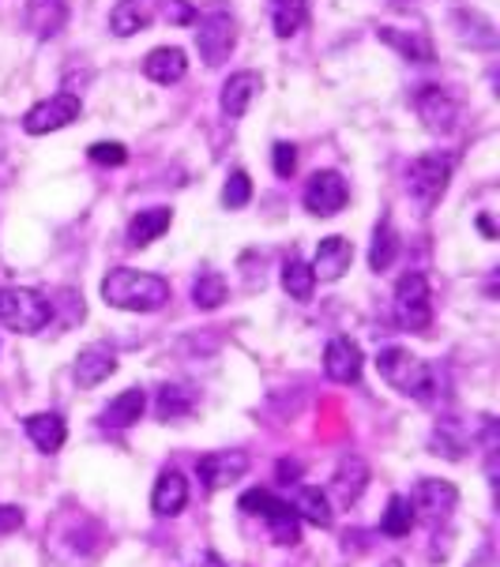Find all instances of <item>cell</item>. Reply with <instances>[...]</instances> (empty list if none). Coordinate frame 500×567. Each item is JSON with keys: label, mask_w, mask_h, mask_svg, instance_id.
<instances>
[{"label": "cell", "mask_w": 500, "mask_h": 567, "mask_svg": "<svg viewBox=\"0 0 500 567\" xmlns=\"http://www.w3.org/2000/svg\"><path fill=\"white\" fill-rule=\"evenodd\" d=\"M102 301L124 313H159L170 301V282L148 271L117 268L102 279Z\"/></svg>", "instance_id": "1"}, {"label": "cell", "mask_w": 500, "mask_h": 567, "mask_svg": "<svg viewBox=\"0 0 500 567\" xmlns=\"http://www.w3.org/2000/svg\"><path fill=\"white\" fill-rule=\"evenodd\" d=\"M377 372L388 388L399 391V395H411L417 402L436 399V369L430 361L417 358V353L403 350V346H388V350H380Z\"/></svg>", "instance_id": "2"}, {"label": "cell", "mask_w": 500, "mask_h": 567, "mask_svg": "<svg viewBox=\"0 0 500 567\" xmlns=\"http://www.w3.org/2000/svg\"><path fill=\"white\" fill-rule=\"evenodd\" d=\"M53 319V301L42 297L39 290L26 286H4L0 290V324L15 335H39Z\"/></svg>", "instance_id": "3"}, {"label": "cell", "mask_w": 500, "mask_h": 567, "mask_svg": "<svg viewBox=\"0 0 500 567\" xmlns=\"http://www.w3.org/2000/svg\"><path fill=\"white\" fill-rule=\"evenodd\" d=\"M392 313L395 324L411 335H425L433 324V294H430V279L422 271H406L395 282V297H392Z\"/></svg>", "instance_id": "4"}, {"label": "cell", "mask_w": 500, "mask_h": 567, "mask_svg": "<svg viewBox=\"0 0 500 567\" xmlns=\"http://www.w3.org/2000/svg\"><path fill=\"white\" fill-rule=\"evenodd\" d=\"M452 170H456V159H452V154H441V151L414 159L411 170H406V192H411L414 204L422 210H433L441 204V196L448 192Z\"/></svg>", "instance_id": "5"}, {"label": "cell", "mask_w": 500, "mask_h": 567, "mask_svg": "<svg viewBox=\"0 0 500 567\" xmlns=\"http://www.w3.org/2000/svg\"><path fill=\"white\" fill-rule=\"evenodd\" d=\"M241 511L244 515H260L263 523H268L271 537H275V545H297L302 542V519H297V511L286 504V500L271 497L268 489H249L241 497Z\"/></svg>", "instance_id": "6"}, {"label": "cell", "mask_w": 500, "mask_h": 567, "mask_svg": "<svg viewBox=\"0 0 500 567\" xmlns=\"http://www.w3.org/2000/svg\"><path fill=\"white\" fill-rule=\"evenodd\" d=\"M199 31H196V50L204 57L207 68H218L238 45V23H233L230 12H207L199 15Z\"/></svg>", "instance_id": "7"}, {"label": "cell", "mask_w": 500, "mask_h": 567, "mask_svg": "<svg viewBox=\"0 0 500 567\" xmlns=\"http://www.w3.org/2000/svg\"><path fill=\"white\" fill-rule=\"evenodd\" d=\"M406 500H411V508H414V519H422V523H430V526H441V523H448L452 511H456L459 492L452 481L425 478L414 484V492Z\"/></svg>", "instance_id": "8"}, {"label": "cell", "mask_w": 500, "mask_h": 567, "mask_svg": "<svg viewBox=\"0 0 500 567\" xmlns=\"http://www.w3.org/2000/svg\"><path fill=\"white\" fill-rule=\"evenodd\" d=\"M79 113H84V102H79L76 95H68V90H61V95H53V98H45V102L26 109L23 132H26V135H50V132H61V128H68Z\"/></svg>", "instance_id": "9"}, {"label": "cell", "mask_w": 500, "mask_h": 567, "mask_svg": "<svg viewBox=\"0 0 500 567\" xmlns=\"http://www.w3.org/2000/svg\"><path fill=\"white\" fill-rule=\"evenodd\" d=\"M302 199H305V210H308V215L331 218V215H339V210L347 207L350 188H347V181H343V173H335V170H316L313 177H308Z\"/></svg>", "instance_id": "10"}, {"label": "cell", "mask_w": 500, "mask_h": 567, "mask_svg": "<svg viewBox=\"0 0 500 567\" xmlns=\"http://www.w3.org/2000/svg\"><path fill=\"white\" fill-rule=\"evenodd\" d=\"M414 106H417V113H422L425 128L436 132V135H448L452 128L459 124V102L444 87H436V84H425L422 90H417Z\"/></svg>", "instance_id": "11"}, {"label": "cell", "mask_w": 500, "mask_h": 567, "mask_svg": "<svg viewBox=\"0 0 500 567\" xmlns=\"http://www.w3.org/2000/svg\"><path fill=\"white\" fill-rule=\"evenodd\" d=\"M244 470H249V455L244 451H211L196 462V478L207 492L230 489L233 481L244 478Z\"/></svg>", "instance_id": "12"}, {"label": "cell", "mask_w": 500, "mask_h": 567, "mask_svg": "<svg viewBox=\"0 0 500 567\" xmlns=\"http://www.w3.org/2000/svg\"><path fill=\"white\" fill-rule=\"evenodd\" d=\"M361 369H366V358H361V346L347 335H335L324 350V372L335 383H358Z\"/></svg>", "instance_id": "13"}, {"label": "cell", "mask_w": 500, "mask_h": 567, "mask_svg": "<svg viewBox=\"0 0 500 567\" xmlns=\"http://www.w3.org/2000/svg\"><path fill=\"white\" fill-rule=\"evenodd\" d=\"M263 87L260 72H233L230 79L218 90V109H222L226 121H241L249 102L257 98V90Z\"/></svg>", "instance_id": "14"}, {"label": "cell", "mask_w": 500, "mask_h": 567, "mask_svg": "<svg viewBox=\"0 0 500 567\" xmlns=\"http://www.w3.org/2000/svg\"><path fill=\"white\" fill-rule=\"evenodd\" d=\"M23 23H26V31H31L34 39L50 42L68 26V4H65V0H26Z\"/></svg>", "instance_id": "15"}, {"label": "cell", "mask_w": 500, "mask_h": 567, "mask_svg": "<svg viewBox=\"0 0 500 567\" xmlns=\"http://www.w3.org/2000/svg\"><path fill=\"white\" fill-rule=\"evenodd\" d=\"M350 260H354V244L347 241V237H324L320 244H316V255H313V279H320V282H335V279H343L350 268Z\"/></svg>", "instance_id": "16"}, {"label": "cell", "mask_w": 500, "mask_h": 567, "mask_svg": "<svg viewBox=\"0 0 500 567\" xmlns=\"http://www.w3.org/2000/svg\"><path fill=\"white\" fill-rule=\"evenodd\" d=\"M185 72H188V57H185V50H177V45H159V50H151L148 57H143V76L159 87L181 84Z\"/></svg>", "instance_id": "17"}, {"label": "cell", "mask_w": 500, "mask_h": 567, "mask_svg": "<svg viewBox=\"0 0 500 567\" xmlns=\"http://www.w3.org/2000/svg\"><path fill=\"white\" fill-rule=\"evenodd\" d=\"M117 372V353L109 342H90L87 350H79L76 358V383L79 388H98Z\"/></svg>", "instance_id": "18"}, {"label": "cell", "mask_w": 500, "mask_h": 567, "mask_svg": "<svg viewBox=\"0 0 500 567\" xmlns=\"http://www.w3.org/2000/svg\"><path fill=\"white\" fill-rule=\"evenodd\" d=\"M185 504H188V481L177 470H162L151 492V511L159 519H174L185 511Z\"/></svg>", "instance_id": "19"}, {"label": "cell", "mask_w": 500, "mask_h": 567, "mask_svg": "<svg viewBox=\"0 0 500 567\" xmlns=\"http://www.w3.org/2000/svg\"><path fill=\"white\" fill-rule=\"evenodd\" d=\"M154 20V0H117L109 12V31L117 39H132V34L148 31Z\"/></svg>", "instance_id": "20"}, {"label": "cell", "mask_w": 500, "mask_h": 567, "mask_svg": "<svg viewBox=\"0 0 500 567\" xmlns=\"http://www.w3.org/2000/svg\"><path fill=\"white\" fill-rule=\"evenodd\" d=\"M23 428H26L31 444L39 447L42 455L61 451L65 440H68V425H65V417H61V414H31L23 421Z\"/></svg>", "instance_id": "21"}, {"label": "cell", "mask_w": 500, "mask_h": 567, "mask_svg": "<svg viewBox=\"0 0 500 567\" xmlns=\"http://www.w3.org/2000/svg\"><path fill=\"white\" fill-rule=\"evenodd\" d=\"M170 222H174V210L170 207L140 210V215H132V222H129V244L132 249H148V244H154L170 230Z\"/></svg>", "instance_id": "22"}, {"label": "cell", "mask_w": 500, "mask_h": 567, "mask_svg": "<svg viewBox=\"0 0 500 567\" xmlns=\"http://www.w3.org/2000/svg\"><path fill=\"white\" fill-rule=\"evenodd\" d=\"M143 410H148V395H143V388H129L102 410V425L106 428H132L135 421L143 417Z\"/></svg>", "instance_id": "23"}, {"label": "cell", "mask_w": 500, "mask_h": 567, "mask_svg": "<svg viewBox=\"0 0 500 567\" xmlns=\"http://www.w3.org/2000/svg\"><path fill=\"white\" fill-rule=\"evenodd\" d=\"M377 39L384 42V45H392L399 57H406V61H417V64H430L433 61V42L422 39V34L399 31V26H377Z\"/></svg>", "instance_id": "24"}, {"label": "cell", "mask_w": 500, "mask_h": 567, "mask_svg": "<svg viewBox=\"0 0 500 567\" xmlns=\"http://www.w3.org/2000/svg\"><path fill=\"white\" fill-rule=\"evenodd\" d=\"M294 511H297V519H305V523H313V526H320V530H327V526L335 523L331 500H327V492L316 489V484H302V489H297Z\"/></svg>", "instance_id": "25"}, {"label": "cell", "mask_w": 500, "mask_h": 567, "mask_svg": "<svg viewBox=\"0 0 500 567\" xmlns=\"http://www.w3.org/2000/svg\"><path fill=\"white\" fill-rule=\"evenodd\" d=\"M196 410V391L188 383H166L159 388V399H154V414L159 421H181Z\"/></svg>", "instance_id": "26"}, {"label": "cell", "mask_w": 500, "mask_h": 567, "mask_svg": "<svg viewBox=\"0 0 500 567\" xmlns=\"http://www.w3.org/2000/svg\"><path fill=\"white\" fill-rule=\"evenodd\" d=\"M452 23H456L459 42L475 45V50H493V45H497V31H493V23H489L481 12H470V8H459V12L452 15Z\"/></svg>", "instance_id": "27"}, {"label": "cell", "mask_w": 500, "mask_h": 567, "mask_svg": "<svg viewBox=\"0 0 500 567\" xmlns=\"http://www.w3.org/2000/svg\"><path fill=\"white\" fill-rule=\"evenodd\" d=\"M366 484H369V466L361 462L358 455L339 462V470H335V497H339L343 504H358Z\"/></svg>", "instance_id": "28"}, {"label": "cell", "mask_w": 500, "mask_h": 567, "mask_svg": "<svg viewBox=\"0 0 500 567\" xmlns=\"http://www.w3.org/2000/svg\"><path fill=\"white\" fill-rule=\"evenodd\" d=\"M395 255H399V233H395V226H392V215H384L377 222V230H372V244H369V268L372 271H388L395 263Z\"/></svg>", "instance_id": "29"}, {"label": "cell", "mask_w": 500, "mask_h": 567, "mask_svg": "<svg viewBox=\"0 0 500 567\" xmlns=\"http://www.w3.org/2000/svg\"><path fill=\"white\" fill-rule=\"evenodd\" d=\"M308 23V0H271V26L275 39H294Z\"/></svg>", "instance_id": "30"}, {"label": "cell", "mask_w": 500, "mask_h": 567, "mask_svg": "<svg viewBox=\"0 0 500 567\" xmlns=\"http://www.w3.org/2000/svg\"><path fill=\"white\" fill-rule=\"evenodd\" d=\"M283 290L294 301H308L316 290V279H313V268L302 260V255H290V260L283 263Z\"/></svg>", "instance_id": "31"}, {"label": "cell", "mask_w": 500, "mask_h": 567, "mask_svg": "<svg viewBox=\"0 0 500 567\" xmlns=\"http://www.w3.org/2000/svg\"><path fill=\"white\" fill-rule=\"evenodd\" d=\"M230 297V290H226V279L218 271H199L196 282H193V301L196 308H204V313H211L218 308L222 301Z\"/></svg>", "instance_id": "32"}, {"label": "cell", "mask_w": 500, "mask_h": 567, "mask_svg": "<svg viewBox=\"0 0 500 567\" xmlns=\"http://www.w3.org/2000/svg\"><path fill=\"white\" fill-rule=\"evenodd\" d=\"M414 508H411V500L406 497H392L388 500V511H384V519H380V534L384 537H406L414 530Z\"/></svg>", "instance_id": "33"}, {"label": "cell", "mask_w": 500, "mask_h": 567, "mask_svg": "<svg viewBox=\"0 0 500 567\" xmlns=\"http://www.w3.org/2000/svg\"><path fill=\"white\" fill-rule=\"evenodd\" d=\"M463 447H467V436L456 428V421L441 417V425H436L433 436H430V451L444 455V459H463Z\"/></svg>", "instance_id": "34"}, {"label": "cell", "mask_w": 500, "mask_h": 567, "mask_svg": "<svg viewBox=\"0 0 500 567\" xmlns=\"http://www.w3.org/2000/svg\"><path fill=\"white\" fill-rule=\"evenodd\" d=\"M252 199V181H249V173L244 170H233L230 177H226V185H222V207L226 210H241L244 204Z\"/></svg>", "instance_id": "35"}, {"label": "cell", "mask_w": 500, "mask_h": 567, "mask_svg": "<svg viewBox=\"0 0 500 567\" xmlns=\"http://www.w3.org/2000/svg\"><path fill=\"white\" fill-rule=\"evenodd\" d=\"M154 12H159L170 26H193L199 20V12L188 4V0H162V4H154Z\"/></svg>", "instance_id": "36"}, {"label": "cell", "mask_w": 500, "mask_h": 567, "mask_svg": "<svg viewBox=\"0 0 500 567\" xmlns=\"http://www.w3.org/2000/svg\"><path fill=\"white\" fill-rule=\"evenodd\" d=\"M271 162H275V177L290 181V177H294V170H297V148H294V143H275Z\"/></svg>", "instance_id": "37"}, {"label": "cell", "mask_w": 500, "mask_h": 567, "mask_svg": "<svg viewBox=\"0 0 500 567\" xmlns=\"http://www.w3.org/2000/svg\"><path fill=\"white\" fill-rule=\"evenodd\" d=\"M124 159H129V151L121 143H95L90 148V162H98V166H124Z\"/></svg>", "instance_id": "38"}, {"label": "cell", "mask_w": 500, "mask_h": 567, "mask_svg": "<svg viewBox=\"0 0 500 567\" xmlns=\"http://www.w3.org/2000/svg\"><path fill=\"white\" fill-rule=\"evenodd\" d=\"M20 526H23V508L0 504V537H4V534H15Z\"/></svg>", "instance_id": "39"}, {"label": "cell", "mask_w": 500, "mask_h": 567, "mask_svg": "<svg viewBox=\"0 0 500 567\" xmlns=\"http://www.w3.org/2000/svg\"><path fill=\"white\" fill-rule=\"evenodd\" d=\"M297 473H302V462H279V481L290 484V481H297Z\"/></svg>", "instance_id": "40"}, {"label": "cell", "mask_w": 500, "mask_h": 567, "mask_svg": "<svg viewBox=\"0 0 500 567\" xmlns=\"http://www.w3.org/2000/svg\"><path fill=\"white\" fill-rule=\"evenodd\" d=\"M478 230L486 233V241H497V226H493V218H489V215H478Z\"/></svg>", "instance_id": "41"}, {"label": "cell", "mask_w": 500, "mask_h": 567, "mask_svg": "<svg viewBox=\"0 0 500 567\" xmlns=\"http://www.w3.org/2000/svg\"><path fill=\"white\" fill-rule=\"evenodd\" d=\"M196 567H230V564H226L222 556H218V553H211V548H207V553L199 556V564H196Z\"/></svg>", "instance_id": "42"}, {"label": "cell", "mask_w": 500, "mask_h": 567, "mask_svg": "<svg viewBox=\"0 0 500 567\" xmlns=\"http://www.w3.org/2000/svg\"><path fill=\"white\" fill-rule=\"evenodd\" d=\"M384 567H403V564H399V560H392V564H384Z\"/></svg>", "instance_id": "43"}, {"label": "cell", "mask_w": 500, "mask_h": 567, "mask_svg": "<svg viewBox=\"0 0 500 567\" xmlns=\"http://www.w3.org/2000/svg\"><path fill=\"white\" fill-rule=\"evenodd\" d=\"M478 567H481V564H478Z\"/></svg>", "instance_id": "44"}]
</instances>
